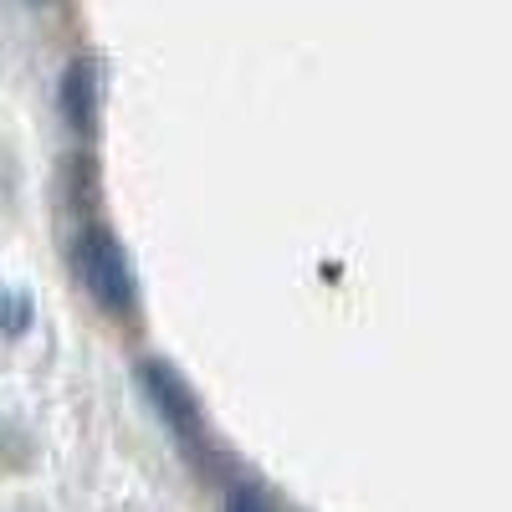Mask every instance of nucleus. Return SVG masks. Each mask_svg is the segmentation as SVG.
I'll return each mask as SVG.
<instances>
[{
  "label": "nucleus",
  "mask_w": 512,
  "mask_h": 512,
  "mask_svg": "<svg viewBox=\"0 0 512 512\" xmlns=\"http://www.w3.org/2000/svg\"><path fill=\"white\" fill-rule=\"evenodd\" d=\"M72 262H77V277L82 287L93 292V303L113 318H128L134 313V282H128V256L123 246L113 241V231L93 216L77 221V236H72Z\"/></svg>",
  "instance_id": "1"
},
{
  "label": "nucleus",
  "mask_w": 512,
  "mask_h": 512,
  "mask_svg": "<svg viewBox=\"0 0 512 512\" xmlns=\"http://www.w3.org/2000/svg\"><path fill=\"white\" fill-rule=\"evenodd\" d=\"M62 108H67V118L82 128V134H93V113H98V72H93V62H72L67 67V77H62Z\"/></svg>",
  "instance_id": "2"
}]
</instances>
